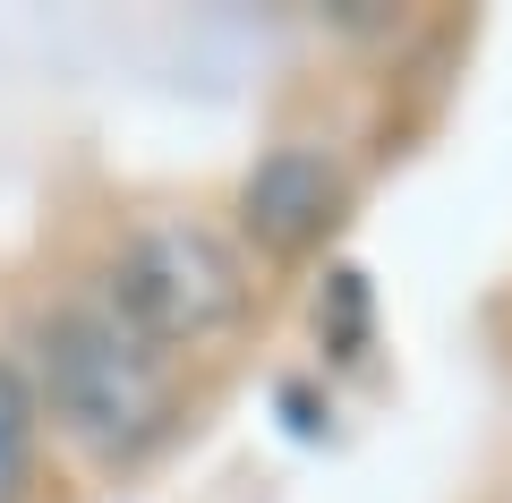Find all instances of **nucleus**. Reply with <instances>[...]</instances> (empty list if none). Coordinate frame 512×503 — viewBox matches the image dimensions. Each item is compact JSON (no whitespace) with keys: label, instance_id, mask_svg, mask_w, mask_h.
I'll list each match as a JSON object with an SVG mask.
<instances>
[{"label":"nucleus","instance_id":"7ed1b4c3","mask_svg":"<svg viewBox=\"0 0 512 503\" xmlns=\"http://www.w3.org/2000/svg\"><path fill=\"white\" fill-rule=\"evenodd\" d=\"M350 222V171L333 145L282 137L239 171L231 197V231L256 265H308V256L333 248V231Z\"/></svg>","mask_w":512,"mask_h":503},{"label":"nucleus","instance_id":"f03ea898","mask_svg":"<svg viewBox=\"0 0 512 503\" xmlns=\"http://www.w3.org/2000/svg\"><path fill=\"white\" fill-rule=\"evenodd\" d=\"M86 282L103 290L154 350H171V359L239 342L248 316H256V299H265L256 256L239 248V231H222V222H205V214H137Z\"/></svg>","mask_w":512,"mask_h":503},{"label":"nucleus","instance_id":"39448f33","mask_svg":"<svg viewBox=\"0 0 512 503\" xmlns=\"http://www.w3.org/2000/svg\"><path fill=\"white\" fill-rule=\"evenodd\" d=\"M35 452H43V401L26 367L0 350V503H35Z\"/></svg>","mask_w":512,"mask_h":503},{"label":"nucleus","instance_id":"423d86ee","mask_svg":"<svg viewBox=\"0 0 512 503\" xmlns=\"http://www.w3.org/2000/svg\"><path fill=\"white\" fill-rule=\"evenodd\" d=\"M274 410H282V427H291L299 444H325V435H333V401H316L308 376H282L274 384Z\"/></svg>","mask_w":512,"mask_h":503},{"label":"nucleus","instance_id":"f257e3e1","mask_svg":"<svg viewBox=\"0 0 512 503\" xmlns=\"http://www.w3.org/2000/svg\"><path fill=\"white\" fill-rule=\"evenodd\" d=\"M18 367L43 401V427L103 478H137L188 435V367L171 350H154L94 282L60 290L26 324Z\"/></svg>","mask_w":512,"mask_h":503},{"label":"nucleus","instance_id":"20e7f679","mask_svg":"<svg viewBox=\"0 0 512 503\" xmlns=\"http://www.w3.org/2000/svg\"><path fill=\"white\" fill-rule=\"evenodd\" d=\"M308 333H316V367H367L376 359V282L359 265H325L308 299Z\"/></svg>","mask_w":512,"mask_h":503}]
</instances>
